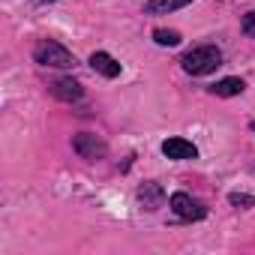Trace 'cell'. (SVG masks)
Instances as JSON below:
<instances>
[{"instance_id":"10","label":"cell","mask_w":255,"mask_h":255,"mask_svg":"<svg viewBox=\"0 0 255 255\" xmlns=\"http://www.w3.org/2000/svg\"><path fill=\"white\" fill-rule=\"evenodd\" d=\"M243 90H246L243 78H222V81H216V84L210 87V93H213V96H222V99H228V96H240Z\"/></svg>"},{"instance_id":"4","label":"cell","mask_w":255,"mask_h":255,"mask_svg":"<svg viewBox=\"0 0 255 255\" xmlns=\"http://www.w3.org/2000/svg\"><path fill=\"white\" fill-rule=\"evenodd\" d=\"M168 204H171V210L177 213V219H186V222H198V219L207 216V207H204L198 198L186 195V192H174V195L168 198Z\"/></svg>"},{"instance_id":"1","label":"cell","mask_w":255,"mask_h":255,"mask_svg":"<svg viewBox=\"0 0 255 255\" xmlns=\"http://www.w3.org/2000/svg\"><path fill=\"white\" fill-rule=\"evenodd\" d=\"M219 63H222V51L216 45H195L180 60L183 72H189V75H210Z\"/></svg>"},{"instance_id":"2","label":"cell","mask_w":255,"mask_h":255,"mask_svg":"<svg viewBox=\"0 0 255 255\" xmlns=\"http://www.w3.org/2000/svg\"><path fill=\"white\" fill-rule=\"evenodd\" d=\"M33 60H36L39 66H51V69H69V66H75L72 51L63 48V45L54 42V39H39V42L33 45Z\"/></svg>"},{"instance_id":"3","label":"cell","mask_w":255,"mask_h":255,"mask_svg":"<svg viewBox=\"0 0 255 255\" xmlns=\"http://www.w3.org/2000/svg\"><path fill=\"white\" fill-rule=\"evenodd\" d=\"M72 150H75L81 159H87V162H99V159H105L108 144H105L99 135H93V132H78V135L72 138Z\"/></svg>"},{"instance_id":"7","label":"cell","mask_w":255,"mask_h":255,"mask_svg":"<svg viewBox=\"0 0 255 255\" xmlns=\"http://www.w3.org/2000/svg\"><path fill=\"white\" fill-rule=\"evenodd\" d=\"M162 153L168 159H198V147L192 141H186V138H165Z\"/></svg>"},{"instance_id":"5","label":"cell","mask_w":255,"mask_h":255,"mask_svg":"<svg viewBox=\"0 0 255 255\" xmlns=\"http://www.w3.org/2000/svg\"><path fill=\"white\" fill-rule=\"evenodd\" d=\"M135 198H138L141 210L153 213V210H159V207L165 204V189H162V183H156V180H147V183H141V186H138Z\"/></svg>"},{"instance_id":"13","label":"cell","mask_w":255,"mask_h":255,"mask_svg":"<svg viewBox=\"0 0 255 255\" xmlns=\"http://www.w3.org/2000/svg\"><path fill=\"white\" fill-rule=\"evenodd\" d=\"M243 33L246 36H255V9L243 15Z\"/></svg>"},{"instance_id":"11","label":"cell","mask_w":255,"mask_h":255,"mask_svg":"<svg viewBox=\"0 0 255 255\" xmlns=\"http://www.w3.org/2000/svg\"><path fill=\"white\" fill-rule=\"evenodd\" d=\"M153 42H156V45H165V48H174V45H180V33L159 27V30H153Z\"/></svg>"},{"instance_id":"8","label":"cell","mask_w":255,"mask_h":255,"mask_svg":"<svg viewBox=\"0 0 255 255\" xmlns=\"http://www.w3.org/2000/svg\"><path fill=\"white\" fill-rule=\"evenodd\" d=\"M90 66H93L99 75H105V78H117V75H120V63H117L108 51H93V54H90Z\"/></svg>"},{"instance_id":"6","label":"cell","mask_w":255,"mask_h":255,"mask_svg":"<svg viewBox=\"0 0 255 255\" xmlns=\"http://www.w3.org/2000/svg\"><path fill=\"white\" fill-rule=\"evenodd\" d=\"M48 90H51V96L60 99V102H78V99L84 96V87H81L75 78H57Z\"/></svg>"},{"instance_id":"9","label":"cell","mask_w":255,"mask_h":255,"mask_svg":"<svg viewBox=\"0 0 255 255\" xmlns=\"http://www.w3.org/2000/svg\"><path fill=\"white\" fill-rule=\"evenodd\" d=\"M192 0H147L144 3V12L147 15H168V12H174V9H183V6H189Z\"/></svg>"},{"instance_id":"14","label":"cell","mask_w":255,"mask_h":255,"mask_svg":"<svg viewBox=\"0 0 255 255\" xmlns=\"http://www.w3.org/2000/svg\"><path fill=\"white\" fill-rule=\"evenodd\" d=\"M252 132H255V120H252Z\"/></svg>"},{"instance_id":"12","label":"cell","mask_w":255,"mask_h":255,"mask_svg":"<svg viewBox=\"0 0 255 255\" xmlns=\"http://www.w3.org/2000/svg\"><path fill=\"white\" fill-rule=\"evenodd\" d=\"M228 201H231L234 207H240V210L255 207V195H246V192H231V195H228Z\"/></svg>"}]
</instances>
